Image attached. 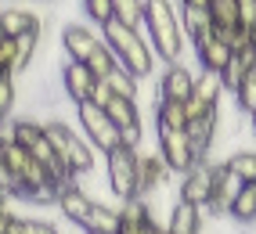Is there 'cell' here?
Segmentation results:
<instances>
[{"mask_svg":"<svg viewBox=\"0 0 256 234\" xmlns=\"http://www.w3.org/2000/svg\"><path fill=\"white\" fill-rule=\"evenodd\" d=\"M138 155L134 148H123L119 144L116 152L105 155V170H108V188L119 202H130V198H138Z\"/></svg>","mask_w":256,"mask_h":234,"instance_id":"5b68a950","label":"cell"},{"mask_svg":"<svg viewBox=\"0 0 256 234\" xmlns=\"http://www.w3.org/2000/svg\"><path fill=\"white\" fill-rule=\"evenodd\" d=\"M224 162H228V170L238 173L246 184H256V152H231Z\"/></svg>","mask_w":256,"mask_h":234,"instance_id":"83f0119b","label":"cell"},{"mask_svg":"<svg viewBox=\"0 0 256 234\" xmlns=\"http://www.w3.org/2000/svg\"><path fill=\"white\" fill-rule=\"evenodd\" d=\"M4 119H8V115H4V112H0V126H4Z\"/></svg>","mask_w":256,"mask_h":234,"instance_id":"60d3db41","label":"cell"},{"mask_svg":"<svg viewBox=\"0 0 256 234\" xmlns=\"http://www.w3.org/2000/svg\"><path fill=\"white\" fill-rule=\"evenodd\" d=\"M14 97H18V87H14V76H0V112L11 115Z\"/></svg>","mask_w":256,"mask_h":234,"instance_id":"4dcf8cb0","label":"cell"},{"mask_svg":"<svg viewBox=\"0 0 256 234\" xmlns=\"http://www.w3.org/2000/svg\"><path fill=\"white\" fill-rule=\"evenodd\" d=\"M159 155L166 159L170 173H177V177H184L198 162V155H195V148H192L184 130H159Z\"/></svg>","mask_w":256,"mask_h":234,"instance_id":"ba28073f","label":"cell"},{"mask_svg":"<svg viewBox=\"0 0 256 234\" xmlns=\"http://www.w3.org/2000/svg\"><path fill=\"white\" fill-rule=\"evenodd\" d=\"M44 133H47V141L54 144L58 159L69 166L76 177H80V173H87V170H94V148L87 144V137H83V133L69 130V123L50 119V123H44Z\"/></svg>","mask_w":256,"mask_h":234,"instance_id":"3957f363","label":"cell"},{"mask_svg":"<svg viewBox=\"0 0 256 234\" xmlns=\"http://www.w3.org/2000/svg\"><path fill=\"white\" fill-rule=\"evenodd\" d=\"M234 105L242 108L246 115H256V65L246 72V79H242V87L234 90Z\"/></svg>","mask_w":256,"mask_h":234,"instance_id":"f1b7e54d","label":"cell"},{"mask_svg":"<svg viewBox=\"0 0 256 234\" xmlns=\"http://www.w3.org/2000/svg\"><path fill=\"white\" fill-rule=\"evenodd\" d=\"M242 188H246V180L238 173H231L228 162H216L213 166V202H210V209L216 216H231V206L242 195Z\"/></svg>","mask_w":256,"mask_h":234,"instance_id":"30bf717a","label":"cell"},{"mask_svg":"<svg viewBox=\"0 0 256 234\" xmlns=\"http://www.w3.org/2000/svg\"><path fill=\"white\" fill-rule=\"evenodd\" d=\"M14 216H18V213L11 209V198H0V234H8V231H11Z\"/></svg>","mask_w":256,"mask_h":234,"instance_id":"836d02e7","label":"cell"},{"mask_svg":"<svg viewBox=\"0 0 256 234\" xmlns=\"http://www.w3.org/2000/svg\"><path fill=\"white\" fill-rule=\"evenodd\" d=\"M195 79H198V72H192L184 61H170L159 76V101H180L184 105L195 90Z\"/></svg>","mask_w":256,"mask_h":234,"instance_id":"9c48e42d","label":"cell"},{"mask_svg":"<svg viewBox=\"0 0 256 234\" xmlns=\"http://www.w3.org/2000/svg\"><path fill=\"white\" fill-rule=\"evenodd\" d=\"M238 14H242V29L256 32V0H238Z\"/></svg>","mask_w":256,"mask_h":234,"instance_id":"d6a6232c","label":"cell"},{"mask_svg":"<svg viewBox=\"0 0 256 234\" xmlns=\"http://www.w3.org/2000/svg\"><path fill=\"white\" fill-rule=\"evenodd\" d=\"M152 234H170V231H166V227H159V224H156V231H152Z\"/></svg>","mask_w":256,"mask_h":234,"instance_id":"f35d334b","label":"cell"},{"mask_svg":"<svg viewBox=\"0 0 256 234\" xmlns=\"http://www.w3.org/2000/svg\"><path fill=\"white\" fill-rule=\"evenodd\" d=\"M54 209H58V213H62V216H65L69 224L83 227V220H87V213L94 209V198H90L87 191H83L76 180H72V184H62V188H58V206H54Z\"/></svg>","mask_w":256,"mask_h":234,"instance_id":"5bb4252c","label":"cell"},{"mask_svg":"<svg viewBox=\"0 0 256 234\" xmlns=\"http://www.w3.org/2000/svg\"><path fill=\"white\" fill-rule=\"evenodd\" d=\"M231 216L238 224H246V227L256 224V184H246L242 188V195H238L234 206H231Z\"/></svg>","mask_w":256,"mask_h":234,"instance_id":"cb8c5ba5","label":"cell"},{"mask_svg":"<svg viewBox=\"0 0 256 234\" xmlns=\"http://www.w3.org/2000/svg\"><path fill=\"white\" fill-rule=\"evenodd\" d=\"M213 0H177V7H195V11H210Z\"/></svg>","mask_w":256,"mask_h":234,"instance_id":"74e56055","label":"cell"},{"mask_svg":"<svg viewBox=\"0 0 256 234\" xmlns=\"http://www.w3.org/2000/svg\"><path fill=\"white\" fill-rule=\"evenodd\" d=\"M98 83H101V79H98L83 61H65V69H62V90L69 94L72 105H87Z\"/></svg>","mask_w":256,"mask_h":234,"instance_id":"8fae6325","label":"cell"},{"mask_svg":"<svg viewBox=\"0 0 256 234\" xmlns=\"http://www.w3.org/2000/svg\"><path fill=\"white\" fill-rule=\"evenodd\" d=\"M156 126L159 130H184L188 126V112L180 101H159L156 105Z\"/></svg>","mask_w":256,"mask_h":234,"instance_id":"603a6c76","label":"cell"},{"mask_svg":"<svg viewBox=\"0 0 256 234\" xmlns=\"http://www.w3.org/2000/svg\"><path fill=\"white\" fill-rule=\"evenodd\" d=\"M0 76H8V69H4V61H0Z\"/></svg>","mask_w":256,"mask_h":234,"instance_id":"ab89813d","label":"cell"},{"mask_svg":"<svg viewBox=\"0 0 256 234\" xmlns=\"http://www.w3.org/2000/svg\"><path fill=\"white\" fill-rule=\"evenodd\" d=\"M101 43L105 40H98V32L87 29V25H62V47H65V54H69V61L87 65V58L98 51Z\"/></svg>","mask_w":256,"mask_h":234,"instance_id":"9a60e30c","label":"cell"},{"mask_svg":"<svg viewBox=\"0 0 256 234\" xmlns=\"http://www.w3.org/2000/svg\"><path fill=\"white\" fill-rule=\"evenodd\" d=\"M101 40L112 47L116 61L123 65L126 72H134L138 79L152 76V69H156V51H152V43L141 36L138 29H126L123 22H116V18H112L105 29H101Z\"/></svg>","mask_w":256,"mask_h":234,"instance_id":"7a4b0ae2","label":"cell"},{"mask_svg":"<svg viewBox=\"0 0 256 234\" xmlns=\"http://www.w3.org/2000/svg\"><path fill=\"white\" fill-rule=\"evenodd\" d=\"M22 234H58V227L47 224V220H36V216H26V220H22Z\"/></svg>","mask_w":256,"mask_h":234,"instance_id":"1f68e13d","label":"cell"},{"mask_svg":"<svg viewBox=\"0 0 256 234\" xmlns=\"http://www.w3.org/2000/svg\"><path fill=\"white\" fill-rule=\"evenodd\" d=\"M256 65V47H246V51H234L231 54V61H228V69L220 72V79H224V90H238L242 87V79H246V72Z\"/></svg>","mask_w":256,"mask_h":234,"instance_id":"d6986e66","label":"cell"},{"mask_svg":"<svg viewBox=\"0 0 256 234\" xmlns=\"http://www.w3.org/2000/svg\"><path fill=\"white\" fill-rule=\"evenodd\" d=\"M0 40H8V36H4V25H0Z\"/></svg>","mask_w":256,"mask_h":234,"instance_id":"b9f144b4","label":"cell"},{"mask_svg":"<svg viewBox=\"0 0 256 234\" xmlns=\"http://www.w3.org/2000/svg\"><path fill=\"white\" fill-rule=\"evenodd\" d=\"M83 234H98V231H83Z\"/></svg>","mask_w":256,"mask_h":234,"instance_id":"7bdbcfd3","label":"cell"},{"mask_svg":"<svg viewBox=\"0 0 256 234\" xmlns=\"http://www.w3.org/2000/svg\"><path fill=\"white\" fill-rule=\"evenodd\" d=\"M105 112H108V119L119 126V133L130 130V126H141V108H138V101H126V97H112Z\"/></svg>","mask_w":256,"mask_h":234,"instance_id":"7402d4cb","label":"cell"},{"mask_svg":"<svg viewBox=\"0 0 256 234\" xmlns=\"http://www.w3.org/2000/svg\"><path fill=\"white\" fill-rule=\"evenodd\" d=\"M112 90H108V83H98L94 87V94H90V105H98V108H108V101H112Z\"/></svg>","mask_w":256,"mask_h":234,"instance_id":"e575fe53","label":"cell"},{"mask_svg":"<svg viewBox=\"0 0 256 234\" xmlns=\"http://www.w3.org/2000/svg\"><path fill=\"white\" fill-rule=\"evenodd\" d=\"M252 130H256V115H252Z\"/></svg>","mask_w":256,"mask_h":234,"instance_id":"ee69618b","label":"cell"},{"mask_svg":"<svg viewBox=\"0 0 256 234\" xmlns=\"http://www.w3.org/2000/svg\"><path fill=\"white\" fill-rule=\"evenodd\" d=\"M83 11L90 22H98V29H105L116 18V0H83Z\"/></svg>","mask_w":256,"mask_h":234,"instance_id":"f546056e","label":"cell"},{"mask_svg":"<svg viewBox=\"0 0 256 234\" xmlns=\"http://www.w3.org/2000/svg\"><path fill=\"white\" fill-rule=\"evenodd\" d=\"M108 83V90L116 94V97H126V101H138V87H141V79L134 76V72H126L123 65H119V69L105 79Z\"/></svg>","mask_w":256,"mask_h":234,"instance_id":"d4e9b609","label":"cell"},{"mask_svg":"<svg viewBox=\"0 0 256 234\" xmlns=\"http://www.w3.org/2000/svg\"><path fill=\"white\" fill-rule=\"evenodd\" d=\"M220 94H224V79H220V72H206V69H202L198 79H195L192 97L184 101L188 119H198V115L220 112Z\"/></svg>","mask_w":256,"mask_h":234,"instance_id":"8992f818","label":"cell"},{"mask_svg":"<svg viewBox=\"0 0 256 234\" xmlns=\"http://www.w3.org/2000/svg\"><path fill=\"white\" fill-rule=\"evenodd\" d=\"M156 224H119V234H152Z\"/></svg>","mask_w":256,"mask_h":234,"instance_id":"8d00e7d4","label":"cell"},{"mask_svg":"<svg viewBox=\"0 0 256 234\" xmlns=\"http://www.w3.org/2000/svg\"><path fill=\"white\" fill-rule=\"evenodd\" d=\"M76 119H80V130H83V137H87L90 148H98L101 155H108L116 152L119 144H123V133H119V126L108 119V112L105 108H98V105H76Z\"/></svg>","mask_w":256,"mask_h":234,"instance_id":"277c9868","label":"cell"},{"mask_svg":"<svg viewBox=\"0 0 256 234\" xmlns=\"http://www.w3.org/2000/svg\"><path fill=\"white\" fill-rule=\"evenodd\" d=\"M83 231H98V234H119V206L94 202V209L83 220Z\"/></svg>","mask_w":256,"mask_h":234,"instance_id":"ffe728a7","label":"cell"},{"mask_svg":"<svg viewBox=\"0 0 256 234\" xmlns=\"http://www.w3.org/2000/svg\"><path fill=\"white\" fill-rule=\"evenodd\" d=\"M174 177L170 173V166H166V159L159 155V152H141L138 155V198H148L152 191H159L162 184Z\"/></svg>","mask_w":256,"mask_h":234,"instance_id":"4fadbf2b","label":"cell"},{"mask_svg":"<svg viewBox=\"0 0 256 234\" xmlns=\"http://www.w3.org/2000/svg\"><path fill=\"white\" fill-rule=\"evenodd\" d=\"M0 25H4V36H11V40L44 29L40 14H32L29 7H0Z\"/></svg>","mask_w":256,"mask_h":234,"instance_id":"e0dca14e","label":"cell"},{"mask_svg":"<svg viewBox=\"0 0 256 234\" xmlns=\"http://www.w3.org/2000/svg\"><path fill=\"white\" fill-rule=\"evenodd\" d=\"M0 61H4V69H8V76H11V69H14V40H11V36L0 40Z\"/></svg>","mask_w":256,"mask_h":234,"instance_id":"d590c367","label":"cell"},{"mask_svg":"<svg viewBox=\"0 0 256 234\" xmlns=\"http://www.w3.org/2000/svg\"><path fill=\"white\" fill-rule=\"evenodd\" d=\"M116 22H123L126 29H138L144 25V0H116Z\"/></svg>","mask_w":256,"mask_h":234,"instance_id":"4316f807","label":"cell"},{"mask_svg":"<svg viewBox=\"0 0 256 234\" xmlns=\"http://www.w3.org/2000/svg\"><path fill=\"white\" fill-rule=\"evenodd\" d=\"M216 123H220V112H210V115H198V119H188V126H184L198 162H206V155L213 152V144H216Z\"/></svg>","mask_w":256,"mask_h":234,"instance_id":"2e32d148","label":"cell"},{"mask_svg":"<svg viewBox=\"0 0 256 234\" xmlns=\"http://www.w3.org/2000/svg\"><path fill=\"white\" fill-rule=\"evenodd\" d=\"M166 231L170 234H202V209L198 206H188V202H177L170 206V220H166Z\"/></svg>","mask_w":256,"mask_h":234,"instance_id":"ac0fdd59","label":"cell"},{"mask_svg":"<svg viewBox=\"0 0 256 234\" xmlns=\"http://www.w3.org/2000/svg\"><path fill=\"white\" fill-rule=\"evenodd\" d=\"M0 198H8V195H4V191H0Z\"/></svg>","mask_w":256,"mask_h":234,"instance_id":"f6af8a7d","label":"cell"},{"mask_svg":"<svg viewBox=\"0 0 256 234\" xmlns=\"http://www.w3.org/2000/svg\"><path fill=\"white\" fill-rule=\"evenodd\" d=\"M192 47H195L198 65H202L206 72H224V69H228V61H231V54H234L231 47L216 36V29H206L202 36H195Z\"/></svg>","mask_w":256,"mask_h":234,"instance_id":"7c38bea8","label":"cell"},{"mask_svg":"<svg viewBox=\"0 0 256 234\" xmlns=\"http://www.w3.org/2000/svg\"><path fill=\"white\" fill-rule=\"evenodd\" d=\"M177 198L188 202V206L210 209V202H213V162H195L192 170L180 177Z\"/></svg>","mask_w":256,"mask_h":234,"instance_id":"52a82bcc","label":"cell"},{"mask_svg":"<svg viewBox=\"0 0 256 234\" xmlns=\"http://www.w3.org/2000/svg\"><path fill=\"white\" fill-rule=\"evenodd\" d=\"M144 29H148V43L156 58H162L166 65L180 61L184 43H192L180 22V7L174 0H144Z\"/></svg>","mask_w":256,"mask_h":234,"instance_id":"6da1fadb","label":"cell"},{"mask_svg":"<svg viewBox=\"0 0 256 234\" xmlns=\"http://www.w3.org/2000/svg\"><path fill=\"white\" fill-rule=\"evenodd\" d=\"M210 18L216 32H234L242 25V14H238V0H213L210 4Z\"/></svg>","mask_w":256,"mask_h":234,"instance_id":"44dd1931","label":"cell"},{"mask_svg":"<svg viewBox=\"0 0 256 234\" xmlns=\"http://www.w3.org/2000/svg\"><path fill=\"white\" fill-rule=\"evenodd\" d=\"M87 69H90V72H94L101 83H105V79H108V76L119 69V61H116V54H112V47H108V43H101L98 51L87 58Z\"/></svg>","mask_w":256,"mask_h":234,"instance_id":"484cf974","label":"cell"}]
</instances>
